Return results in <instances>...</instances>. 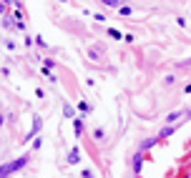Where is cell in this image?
Segmentation results:
<instances>
[{"label": "cell", "instance_id": "cell-1", "mask_svg": "<svg viewBox=\"0 0 191 178\" xmlns=\"http://www.w3.org/2000/svg\"><path fill=\"white\" fill-rule=\"evenodd\" d=\"M25 161H28V158H25V155H23V158H18V161H13V163H8V166H5V170H3V176H8L10 170H18L20 166H25Z\"/></svg>", "mask_w": 191, "mask_h": 178}, {"label": "cell", "instance_id": "cell-2", "mask_svg": "<svg viewBox=\"0 0 191 178\" xmlns=\"http://www.w3.org/2000/svg\"><path fill=\"white\" fill-rule=\"evenodd\" d=\"M181 116H183V113H181V110H179V113H171V116H168V120H171V123H174V120H179Z\"/></svg>", "mask_w": 191, "mask_h": 178}, {"label": "cell", "instance_id": "cell-3", "mask_svg": "<svg viewBox=\"0 0 191 178\" xmlns=\"http://www.w3.org/2000/svg\"><path fill=\"white\" fill-rule=\"evenodd\" d=\"M68 161H70V163H75V161H78V151H73V153H70V155H68Z\"/></svg>", "mask_w": 191, "mask_h": 178}]
</instances>
